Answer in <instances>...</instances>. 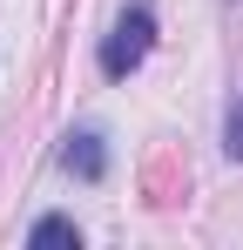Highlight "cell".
I'll use <instances>...</instances> for the list:
<instances>
[{"mask_svg":"<svg viewBox=\"0 0 243 250\" xmlns=\"http://www.w3.org/2000/svg\"><path fill=\"white\" fill-rule=\"evenodd\" d=\"M61 163L75 169L81 183H101V176H108V149H101V135H95V128H81V135H68Z\"/></svg>","mask_w":243,"mask_h":250,"instance_id":"2","label":"cell"},{"mask_svg":"<svg viewBox=\"0 0 243 250\" xmlns=\"http://www.w3.org/2000/svg\"><path fill=\"white\" fill-rule=\"evenodd\" d=\"M223 149H230V156H243V102L230 108V122H223Z\"/></svg>","mask_w":243,"mask_h":250,"instance_id":"4","label":"cell"},{"mask_svg":"<svg viewBox=\"0 0 243 250\" xmlns=\"http://www.w3.org/2000/svg\"><path fill=\"white\" fill-rule=\"evenodd\" d=\"M149 47H156V14H149V7H128L115 21V34L101 41V75H108V82L135 75V68L149 61Z\"/></svg>","mask_w":243,"mask_h":250,"instance_id":"1","label":"cell"},{"mask_svg":"<svg viewBox=\"0 0 243 250\" xmlns=\"http://www.w3.org/2000/svg\"><path fill=\"white\" fill-rule=\"evenodd\" d=\"M27 244H81V230L68 223V216H40L34 230H27Z\"/></svg>","mask_w":243,"mask_h":250,"instance_id":"3","label":"cell"}]
</instances>
